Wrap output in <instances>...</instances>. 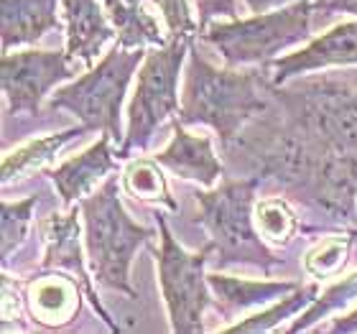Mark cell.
I'll list each match as a JSON object with an SVG mask.
<instances>
[{
  "instance_id": "30",
  "label": "cell",
  "mask_w": 357,
  "mask_h": 334,
  "mask_svg": "<svg viewBox=\"0 0 357 334\" xmlns=\"http://www.w3.org/2000/svg\"><path fill=\"white\" fill-rule=\"evenodd\" d=\"M352 235V238H357V227H350V230H347Z\"/></svg>"
},
{
  "instance_id": "13",
  "label": "cell",
  "mask_w": 357,
  "mask_h": 334,
  "mask_svg": "<svg viewBox=\"0 0 357 334\" xmlns=\"http://www.w3.org/2000/svg\"><path fill=\"white\" fill-rule=\"evenodd\" d=\"M112 141L115 138L110 133H105L95 146H89L79 156L67 158L56 169L46 171V176L52 179L54 186H56L64 207H72L75 202L84 199L87 194H92L100 179H107V174L118 171L120 158L118 153H112Z\"/></svg>"
},
{
  "instance_id": "31",
  "label": "cell",
  "mask_w": 357,
  "mask_h": 334,
  "mask_svg": "<svg viewBox=\"0 0 357 334\" xmlns=\"http://www.w3.org/2000/svg\"><path fill=\"white\" fill-rule=\"evenodd\" d=\"M126 3H143V0H126Z\"/></svg>"
},
{
  "instance_id": "15",
  "label": "cell",
  "mask_w": 357,
  "mask_h": 334,
  "mask_svg": "<svg viewBox=\"0 0 357 334\" xmlns=\"http://www.w3.org/2000/svg\"><path fill=\"white\" fill-rule=\"evenodd\" d=\"M64 21H67V56L69 61L92 64L100 56L107 41L118 36L105 8L97 0H64Z\"/></svg>"
},
{
  "instance_id": "28",
  "label": "cell",
  "mask_w": 357,
  "mask_h": 334,
  "mask_svg": "<svg viewBox=\"0 0 357 334\" xmlns=\"http://www.w3.org/2000/svg\"><path fill=\"white\" fill-rule=\"evenodd\" d=\"M243 3H245V8L250 13H268L273 8H283L291 0H243Z\"/></svg>"
},
{
  "instance_id": "14",
  "label": "cell",
  "mask_w": 357,
  "mask_h": 334,
  "mask_svg": "<svg viewBox=\"0 0 357 334\" xmlns=\"http://www.w3.org/2000/svg\"><path fill=\"white\" fill-rule=\"evenodd\" d=\"M174 120V138L169 149L156 153V161L164 169H169L174 176L197 181L202 186H215L217 179L222 176V164L212 151V138L209 135L186 133L184 123L178 118Z\"/></svg>"
},
{
  "instance_id": "20",
  "label": "cell",
  "mask_w": 357,
  "mask_h": 334,
  "mask_svg": "<svg viewBox=\"0 0 357 334\" xmlns=\"http://www.w3.org/2000/svg\"><path fill=\"white\" fill-rule=\"evenodd\" d=\"M317 296H319V286H317V283H304V286H298L296 291H291L286 298H278L271 309L253 314V317H248V319L238 321V324H232V327H225L222 332H227V334L271 332V329L278 327L283 319H291L294 314L306 312V309L314 304V298Z\"/></svg>"
},
{
  "instance_id": "26",
  "label": "cell",
  "mask_w": 357,
  "mask_h": 334,
  "mask_svg": "<svg viewBox=\"0 0 357 334\" xmlns=\"http://www.w3.org/2000/svg\"><path fill=\"white\" fill-rule=\"evenodd\" d=\"M197 10H199V36L204 33L212 18H220V15H227L230 21L238 18L235 0H197Z\"/></svg>"
},
{
  "instance_id": "10",
  "label": "cell",
  "mask_w": 357,
  "mask_h": 334,
  "mask_svg": "<svg viewBox=\"0 0 357 334\" xmlns=\"http://www.w3.org/2000/svg\"><path fill=\"white\" fill-rule=\"evenodd\" d=\"M44 238H46V252H44V260H41L38 271H44V273H49V271H67V273L75 275L77 281H79V286L84 289V296L89 298V304L95 306V312L100 314V319L107 324L110 332H118L120 324L112 321V317L102 306L100 296H97V291L92 289L95 275H92V271L87 268L84 255H82V240H79L77 207L69 209L67 215L54 212V215L46 217Z\"/></svg>"
},
{
  "instance_id": "3",
  "label": "cell",
  "mask_w": 357,
  "mask_h": 334,
  "mask_svg": "<svg viewBox=\"0 0 357 334\" xmlns=\"http://www.w3.org/2000/svg\"><path fill=\"white\" fill-rule=\"evenodd\" d=\"M84 217V248L89 271L100 286L128 298H138L130 283V266L135 252L151 245L156 232L133 222L120 199L118 176H107L100 189L79 199Z\"/></svg>"
},
{
  "instance_id": "29",
  "label": "cell",
  "mask_w": 357,
  "mask_h": 334,
  "mask_svg": "<svg viewBox=\"0 0 357 334\" xmlns=\"http://www.w3.org/2000/svg\"><path fill=\"white\" fill-rule=\"evenodd\" d=\"M329 332L335 334H355L357 332V309L352 314H347V317H340V319L329 327Z\"/></svg>"
},
{
  "instance_id": "5",
  "label": "cell",
  "mask_w": 357,
  "mask_h": 334,
  "mask_svg": "<svg viewBox=\"0 0 357 334\" xmlns=\"http://www.w3.org/2000/svg\"><path fill=\"white\" fill-rule=\"evenodd\" d=\"M314 0H298L273 13H255L253 18H235L227 23H209L202 38L222 54L227 67L268 64L275 54L312 38Z\"/></svg>"
},
{
  "instance_id": "27",
  "label": "cell",
  "mask_w": 357,
  "mask_h": 334,
  "mask_svg": "<svg viewBox=\"0 0 357 334\" xmlns=\"http://www.w3.org/2000/svg\"><path fill=\"white\" fill-rule=\"evenodd\" d=\"M317 13H352L357 15V0H314Z\"/></svg>"
},
{
  "instance_id": "6",
  "label": "cell",
  "mask_w": 357,
  "mask_h": 334,
  "mask_svg": "<svg viewBox=\"0 0 357 334\" xmlns=\"http://www.w3.org/2000/svg\"><path fill=\"white\" fill-rule=\"evenodd\" d=\"M146 54H149L146 46L126 49L115 44L95 69H89L87 75H82L67 87L56 89V95H52L49 100V107L69 110L72 115H77L82 120V126H87L89 133L102 130L120 141L123 138V130H120L123 100H126L128 84L133 79V72L143 64Z\"/></svg>"
},
{
  "instance_id": "16",
  "label": "cell",
  "mask_w": 357,
  "mask_h": 334,
  "mask_svg": "<svg viewBox=\"0 0 357 334\" xmlns=\"http://www.w3.org/2000/svg\"><path fill=\"white\" fill-rule=\"evenodd\" d=\"M209 289L215 294L217 312L222 314L225 321L235 319L238 314L255 309V306H266L278 301L281 296L296 291L301 281H253V278H235V275L217 273L207 275Z\"/></svg>"
},
{
  "instance_id": "1",
  "label": "cell",
  "mask_w": 357,
  "mask_h": 334,
  "mask_svg": "<svg viewBox=\"0 0 357 334\" xmlns=\"http://www.w3.org/2000/svg\"><path fill=\"white\" fill-rule=\"evenodd\" d=\"M271 107L225 149L250 176L273 179L291 202L327 220L357 225V89L332 77L283 87L268 79Z\"/></svg>"
},
{
  "instance_id": "22",
  "label": "cell",
  "mask_w": 357,
  "mask_h": 334,
  "mask_svg": "<svg viewBox=\"0 0 357 334\" xmlns=\"http://www.w3.org/2000/svg\"><path fill=\"white\" fill-rule=\"evenodd\" d=\"M350 245H352V235L344 232V235H332V238H324L321 243L306 252L304 258V271L317 281H324V278H335L337 273H342L344 263L350 258Z\"/></svg>"
},
{
  "instance_id": "24",
  "label": "cell",
  "mask_w": 357,
  "mask_h": 334,
  "mask_svg": "<svg viewBox=\"0 0 357 334\" xmlns=\"http://www.w3.org/2000/svg\"><path fill=\"white\" fill-rule=\"evenodd\" d=\"M352 301H357V271L352 275H347V278H342V281H337L335 286H329L321 296L314 298V304L301 314V319H296L291 324L289 332L291 334L306 332V329H312L319 319H324L327 314L340 312L344 306H350Z\"/></svg>"
},
{
  "instance_id": "25",
  "label": "cell",
  "mask_w": 357,
  "mask_h": 334,
  "mask_svg": "<svg viewBox=\"0 0 357 334\" xmlns=\"http://www.w3.org/2000/svg\"><path fill=\"white\" fill-rule=\"evenodd\" d=\"M153 6L164 15L169 38L199 36V21H194L192 10H189V0H153Z\"/></svg>"
},
{
  "instance_id": "12",
  "label": "cell",
  "mask_w": 357,
  "mask_h": 334,
  "mask_svg": "<svg viewBox=\"0 0 357 334\" xmlns=\"http://www.w3.org/2000/svg\"><path fill=\"white\" fill-rule=\"evenodd\" d=\"M82 294L84 289L75 275H46L44 271H38V275L26 283L23 301L36 324L46 329H61L79 314Z\"/></svg>"
},
{
  "instance_id": "9",
  "label": "cell",
  "mask_w": 357,
  "mask_h": 334,
  "mask_svg": "<svg viewBox=\"0 0 357 334\" xmlns=\"http://www.w3.org/2000/svg\"><path fill=\"white\" fill-rule=\"evenodd\" d=\"M75 69L69 67L67 52H21L3 54L0 59V84L6 95V118L10 115H38L41 100L59 82L69 79Z\"/></svg>"
},
{
  "instance_id": "2",
  "label": "cell",
  "mask_w": 357,
  "mask_h": 334,
  "mask_svg": "<svg viewBox=\"0 0 357 334\" xmlns=\"http://www.w3.org/2000/svg\"><path fill=\"white\" fill-rule=\"evenodd\" d=\"M197 41V38H194ZM192 41L189 67H186L184 95L176 118L184 126H209L227 149L243 128L271 107L266 72L250 69L238 72L235 67H212Z\"/></svg>"
},
{
  "instance_id": "23",
  "label": "cell",
  "mask_w": 357,
  "mask_h": 334,
  "mask_svg": "<svg viewBox=\"0 0 357 334\" xmlns=\"http://www.w3.org/2000/svg\"><path fill=\"white\" fill-rule=\"evenodd\" d=\"M36 202V194H31V197H26L21 202L3 199V207H0V235H3V240H0V255H3V266L8 263L10 252L21 245L26 235H29Z\"/></svg>"
},
{
  "instance_id": "11",
  "label": "cell",
  "mask_w": 357,
  "mask_h": 334,
  "mask_svg": "<svg viewBox=\"0 0 357 334\" xmlns=\"http://www.w3.org/2000/svg\"><path fill=\"white\" fill-rule=\"evenodd\" d=\"M327 67H357V21L340 23L319 38L309 41V46L301 52L268 61L261 69L273 84H286L294 77Z\"/></svg>"
},
{
  "instance_id": "21",
  "label": "cell",
  "mask_w": 357,
  "mask_h": 334,
  "mask_svg": "<svg viewBox=\"0 0 357 334\" xmlns=\"http://www.w3.org/2000/svg\"><path fill=\"white\" fill-rule=\"evenodd\" d=\"M255 227L263 235V240L273 245H289L296 238L298 220L291 209L289 199L283 197H268L255 202Z\"/></svg>"
},
{
  "instance_id": "8",
  "label": "cell",
  "mask_w": 357,
  "mask_h": 334,
  "mask_svg": "<svg viewBox=\"0 0 357 334\" xmlns=\"http://www.w3.org/2000/svg\"><path fill=\"white\" fill-rule=\"evenodd\" d=\"M158 232H161V250L153 248L158 266V283L164 294L172 332L176 334H199L204 332V312L215 306V298L209 296V281L204 275L207 260L215 255V243L209 240L207 245L197 252H186L172 235L166 217L156 215Z\"/></svg>"
},
{
  "instance_id": "4",
  "label": "cell",
  "mask_w": 357,
  "mask_h": 334,
  "mask_svg": "<svg viewBox=\"0 0 357 334\" xmlns=\"http://www.w3.org/2000/svg\"><path fill=\"white\" fill-rule=\"evenodd\" d=\"M263 179H225L217 189L194 192L199 204L197 222L209 232L215 243L217 268L255 266L263 273H271L281 266L283 258L268 250L263 235L255 230V192Z\"/></svg>"
},
{
  "instance_id": "7",
  "label": "cell",
  "mask_w": 357,
  "mask_h": 334,
  "mask_svg": "<svg viewBox=\"0 0 357 334\" xmlns=\"http://www.w3.org/2000/svg\"><path fill=\"white\" fill-rule=\"evenodd\" d=\"M197 36L169 38V44L153 46L143 67L138 72L133 100L128 107V133L123 138V146L118 149V158H128L133 151H146L151 138L164 120L178 115V75L184 67V59L189 56L192 41Z\"/></svg>"
},
{
  "instance_id": "17",
  "label": "cell",
  "mask_w": 357,
  "mask_h": 334,
  "mask_svg": "<svg viewBox=\"0 0 357 334\" xmlns=\"http://www.w3.org/2000/svg\"><path fill=\"white\" fill-rule=\"evenodd\" d=\"M3 54L15 46L36 44L49 31H59L56 0H0Z\"/></svg>"
},
{
  "instance_id": "19",
  "label": "cell",
  "mask_w": 357,
  "mask_h": 334,
  "mask_svg": "<svg viewBox=\"0 0 357 334\" xmlns=\"http://www.w3.org/2000/svg\"><path fill=\"white\" fill-rule=\"evenodd\" d=\"M156 158H135L126 166L123 174V189H126L133 199L149 202V204H161L169 212H178V202L169 192L166 176L158 169Z\"/></svg>"
},
{
  "instance_id": "18",
  "label": "cell",
  "mask_w": 357,
  "mask_h": 334,
  "mask_svg": "<svg viewBox=\"0 0 357 334\" xmlns=\"http://www.w3.org/2000/svg\"><path fill=\"white\" fill-rule=\"evenodd\" d=\"M87 133H89L87 126H79V128H72V130L44 135V138L31 141L29 146H23V149L8 153V156L3 158V171H0V174H3V186H10L13 181H21V179L31 176V174H36V171H44L69 141L82 138V135H87Z\"/></svg>"
}]
</instances>
